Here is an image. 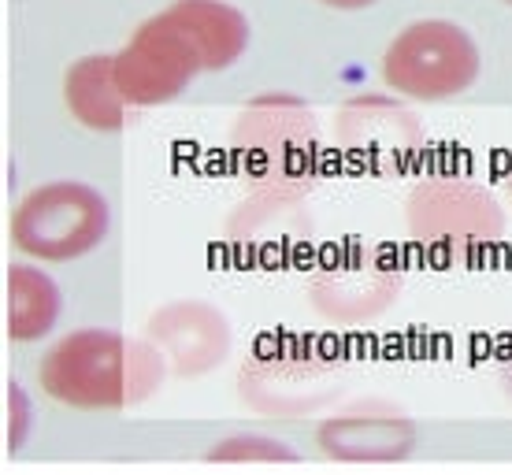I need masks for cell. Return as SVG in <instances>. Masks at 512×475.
Listing matches in <instances>:
<instances>
[{
    "instance_id": "cell-20",
    "label": "cell",
    "mask_w": 512,
    "mask_h": 475,
    "mask_svg": "<svg viewBox=\"0 0 512 475\" xmlns=\"http://www.w3.org/2000/svg\"><path fill=\"white\" fill-rule=\"evenodd\" d=\"M501 4H509V8H512V0H501Z\"/></svg>"
},
{
    "instance_id": "cell-18",
    "label": "cell",
    "mask_w": 512,
    "mask_h": 475,
    "mask_svg": "<svg viewBox=\"0 0 512 475\" xmlns=\"http://www.w3.org/2000/svg\"><path fill=\"white\" fill-rule=\"evenodd\" d=\"M498 386H501V394L512 401V349L498 360Z\"/></svg>"
},
{
    "instance_id": "cell-7",
    "label": "cell",
    "mask_w": 512,
    "mask_h": 475,
    "mask_svg": "<svg viewBox=\"0 0 512 475\" xmlns=\"http://www.w3.org/2000/svg\"><path fill=\"white\" fill-rule=\"evenodd\" d=\"M112 231V208L101 190L78 179L41 182L12 208L8 234L23 257L38 264H71L101 249Z\"/></svg>"
},
{
    "instance_id": "cell-9",
    "label": "cell",
    "mask_w": 512,
    "mask_h": 475,
    "mask_svg": "<svg viewBox=\"0 0 512 475\" xmlns=\"http://www.w3.org/2000/svg\"><path fill=\"white\" fill-rule=\"evenodd\" d=\"M331 142L357 171L397 175L420 153L423 127L397 93H353L334 108Z\"/></svg>"
},
{
    "instance_id": "cell-13",
    "label": "cell",
    "mask_w": 512,
    "mask_h": 475,
    "mask_svg": "<svg viewBox=\"0 0 512 475\" xmlns=\"http://www.w3.org/2000/svg\"><path fill=\"white\" fill-rule=\"evenodd\" d=\"M64 104L78 127L93 134H116L127 127L134 104L116 82V52H93L67 67Z\"/></svg>"
},
{
    "instance_id": "cell-16",
    "label": "cell",
    "mask_w": 512,
    "mask_h": 475,
    "mask_svg": "<svg viewBox=\"0 0 512 475\" xmlns=\"http://www.w3.org/2000/svg\"><path fill=\"white\" fill-rule=\"evenodd\" d=\"M30 398L23 394V386L19 383H8L4 386V446L8 450H19L30 435V424H34V416H30Z\"/></svg>"
},
{
    "instance_id": "cell-17",
    "label": "cell",
    "mask_w": 512,
    "mask_h": 475,
    "mask_svg": "<svg viewBox=\"0 0 512 475\" xmlns=\"http://www.w3.org/2000/svg\"><path fill=\"white\" fill-rule=\"evenodd\" d=\"M320 4L331 12H364V8H375L379 0H320Z\"/></svg>"
},
{
    "instance_id": "cell-3",
    "label": "cell",
    "mask_w": 512,
    "mask_h": 475,
    "mask_svg": "<svg viewBox=\"0 0 512 475\" xmlns=\"http://www.w3.org/2000/svg\"><path fill=\"white\" fill-rule=\"evenodd\" d=\"M349 368L305 334H264L242 360L234 394L268 420H301L331 409L346 394Z\"/></svg>"
},
{
    "instance_id": "cell-8",
    "label": "cell",
    "mask_w": 512,
    "mask_h": 475,
    "mask_svg": "<svg viewBox=\"0 0 512 475\" xmlns=\"http://www.w3.org/2000/svg\"><path fill=\"white\" fill-rule=\"evenodd\" d=\"M405 290V271L386 249L346 245L308 275L305 301L323 323L364 327L394 309Z\"/></svg>"
},
{
    "instance_id": "cell-15",
    "label": "cell",
    "mask_w": 512,
    "mask_h": 475,
    "mask_svg": "<svg viewBox=\"0 0 512 475\" xmlns=\"http://www.w3.org/2000/svg\"><path fill=\"white\" fill-rule=\"evenodd\" d=\"M290 442L268 435H231L208 450V464H294Z\"/></svg>"
},
{
    "instance_id": "cell-11",
    "label": "cell",
    "mask_w": 512,
    "mask_h": 475,
    "mask_svg": "<svg viewBox=\"0 0 512 475\" xmlns=\"http://www.w3.org/2000/svg\"><path fill=\"white\" fill-rule=\"evenodd\" d=\"M416 424L394 401H357L323 416L316 427V450L338 464H397L416 450Z\"/></svg>"
},
{
    "instance_id": "cell-4",
    "label": "cell",
    "mask_w": 512,
    "mask_h": 475,
    "mask_svg": "<svg viewBox=\"0 0 512 475\" xmlns=\"http://www.w3.org/2000/svg\"><path fill=\"white\" fill-rule=\"evenodd\" d=\"M405 231L438 264H464L505 238V208L468 175H423L405 197Z\"/></svg>"
},
{
    "instance_id": "cell-12",
    "label": "cell",
    "mask_w": 512,
    "mask_h": 475,
    "mask_svg": "<svg viewBox=\"0 0 512 475\" xmlns=\"http://www.w3.org/2000/svg\"><path fill=\"white\" fill-rule=\"evenodd\" d=\"M145 338L164 353L167 368L179 379H201L216 372L234 349V327L227 312L197 297L160 305L145 320Z\"/></svg>"
},
{
    "instance_id": "cell-6",
    "label": "cell",
    "mask_w": 512,
    "mask_h": 475,
    "mask_svg": "<svg viewBox=\"0 0 512 475\" xmlns=\"http://www.w3.org/2000/svg\"><path fill=\"white\" fill-rule=\"evenodd\" d=\"M483 52L475 38L453 19H416L397 30L379 60L383 86L405 101L442 104L475 86Z\"/></svg>"
},
{
    "instance_id": "cell-1",
    "label": "cell",
    "mask_w": 512,
    "mask_h": 475,
    "mask_svg": "<svg viewBox=\"0 0 512 475\" xmlns=\"http://www.w3.org/2000/svg\"><path fill=\"white\" fill-rule=\"evenodd\" d=\"M249 34V19L227 0H171L116 52L119 90L134 108L179 101L197 75L238 64Z\"/></svg>"
},
{
    "instance_id": "cell-2",
    "label": "cell",
    "mask_w": 512,
    "mask_h": 475,
    "mask_svg": "<svg viewBox=\"0 0 512 475\" xmlns=\"http://www.w3.org/2000/svg\"><path fill=\"white\" fill-rule=\"evenodd\" d=\"M167 360L149 338L82 327L41 357V394L75 412L138 409L164 386Z\"/></svg>"
},
{
    "instance_id": "cell-5",
    "label": "cell",
    "mask_w": 512,
    "mask_h": 475,
    "mask_svg": "<svg viewBox=\"0 0 512 475\" xmlns=\"http://www.w3.org/2000/svg\"><path fill=\"white\" fill-rule=\"evenodd\" d=\"M231 153L245 182H305L316 186L320 123L297 93H260L231 127Z\"/></svg>"
},
{
    "instance_id": "cell-10",
    "label": "cell",
    "mask_w": 512,
    "mask_h": 475,
    "mask_svg": "<svg viewBox=\"0 0 512 475\" xmlns=\"http://www.w3.org/2000/svg\"><path fill=\"white\" fill-rule=\"evenodd\" d=\"M305 182H253L249 193L231 208L223 238L245 264H282L312 238Z\"/></svg>"
},
{
    "instance_id": "cell-14",
    "label": "cell",
    "mask_w": 512,
    "mask_h": 475,
    "mask_svg": "<svg viewBox=\"0 0 512 475\" xmlns=\"http://www.w3.org/2000/svg\"><path fill=\"white\" fill-rule=\"evenodd\" d=\"M64 309L60 286L34 264H12L4 275V334L12 342H38L56 327Z\"/></svg>"
},
{
    "instance_id": "cell-19",
    "label": "cell",
    "mask_w": 512,
    "mask_h": 475,
    "mask_svg": "<svg viewBox=\"0 0 512 475\" xmlns=\"http://www.w3.org/2000/svg\"><path fill=\"white\" fill-rule=\"evenodd\" d=\"M501 186H505V197H509V205H512V167L505 171V179H501Z\"/></svg>"
}]
</instances>
